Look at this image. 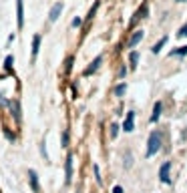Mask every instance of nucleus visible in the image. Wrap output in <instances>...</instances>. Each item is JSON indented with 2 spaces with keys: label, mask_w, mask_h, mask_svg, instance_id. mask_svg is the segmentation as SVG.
<instances>
[{
  "label": "nucleus",
  "mask_w": 187,
  "mask_h": 193,
  "mask_svg": "<svg viewBox=\"0 0 187 193\" xmlns=\"http://www.w3.org/2000/svg\"><path fill=\"white\" fill-rule=\"evenodd\" d=\"M161 145H163V135H161L159 129H153V131L149 133V139H147V157H153L159 153Z\"/></svg>",
  "instance_id": "1"
},
{
  "label": "nucleus",
  "mask_w": 187,
  "mask_h": 193,
  "mask_svg": "<svg viewBox=\"0 0 187 193\" xmlns=\"http://www.w3.org/2000/svg\"><path fill=\"white\" fill-rule=\"evenodd\" d=\"M169 171H171V161H165L159 169V179L163 183H171V177H169Z\"/></svg>",
  "instance_id": "2"
},
{
  "label": "nucleus",
  "mask_w": 187,
  "mask_h": 193,
  "mask_svg": "<svg viewBox=\"0 0 187 193\" xmlns=\"http://www.w3.org/2000/svg\"><path fill=\"white\" fill-rule=\"evenodd\" d=\"M16 20H18V28L24 26V2L16 0Z\"/></svg>",
  "instance_id": "3"
},
{
  "label": "nucleus",
  "mask_w": 187,
  "mask_h": 193,
  "mask_svg": "<svg viewBox=\"0 0 187 193\" xmlns=\"http://www.w3.org/2000/svg\"><path fill=\"white\" fill-rule=\"evenodd\" d=\"M133 129H135V113H133V111H129L127 117H125V123H123V131L131 133Z\"/></svg>",
  "instance_id": "4"
},
{
  "label": "nucleus",
  "mask_w": 187,
  "mask_h": 193,
  "mask_svg": "<svg viewBox=\"0 0 187 193\" xmlns=\"http://www.w3.org/2000/svg\"><path fill=\"white\" fill-rule=\"evenodd\" d=\"M61 12H62V2H57L52 8H50V12H48V20H50V22H57L58 16H61Z\"/></svg>",
  "instance_id": "5"
},
{
  "label": "nucleus",
  "mask_w": 187,
  "mask_h": 193,
  "mask_svg": "<svg viewBox=\"0 0 187 193\" xmlns=\"http://www.w3.org/2000/svg\"><path fill=\"white\" fill-rule=\"evenodd\" d=\"M147 10H149V8H147V4H141V8H139V10H137V12L133 14V20H131V26H133V24H137L139 20H141V18H145Z\"/></svg>",
  "instance_id": "6"
},
{
  "label": "nucleus",
  "mask_w": 187,
  "mask_h": 193,
  "mask_svg": "<svg viewBox=\"0 0 187 193\" xmlns=\"http://www.w3.org/2000/svg\"><path fill=\"white\" fill-rule=\"evenodd\" d=\"M101 62H103V57H97V58H95V61H93V62H91V64H89V67H87V68H84V75H87V76H89V75H93V72H97V68H99V67H101Z\"/></svg>",
  "instance_id": "7"
},
{
  "label": "nucleus",
  "mask_w": 187,
  "mask_h": 193,
  "mask_svg": "<svg viewBox=\"0 0 187 193\" xmlns=\"http://www.w3.org/2000/svg\"><path fill=\"white\" fill-rule=\"evenodd\" d=\"M40 40H42L40 34H34V36H32V61L36 58L38 50H40Z\"/></svg>",
  "instance_id": "8"
},
{
  "label": "nucleus",
  "mask_w": 187,
  "mask_h": 193,
  "mask_svg": "<svg viewBox=\"0 0 187 193\" xmlns=\"http://www.w3.org/2000/svg\"><path fill=\"white\" fill-rule=\"evenodd\" d=\"M65 173H66V183H71L73 179V157H66V165H65Z\"/></svg>",
  "instance_id": "9"
},
{
  "label": "nucleus",
  "mask_w": 187,
  "mask_h": 193,
  "mask_svg": "<svg viewBox=\"0 0 187 193\" xmlns=\"http://www.w3.org/2000/svg\"><path fill=\"white\" fill-rule=\"evenodd\" d=\"M143 36H145V32H143V30H137V32L133 34V36H131V40H129V46H131V48H133V46H137L139 42L143 40Z\"/></svg>",
  "instance_id": "10"
},
{
  "label": "nucleus",
  "mask_w": 187,
  "mask_h": 193,
  "mask_svg": "<svg viewBox=\"0 0 187 193\" xmlns=\"http://www.w3.org/2000/svg\"><path fill=\"white\" fill-rule=\"evenodd\" d=\"M28 177H30V185H32V191H34V193H38V191H40V187H38L36 171H34V169H30V171H28Z\"/></svg>",
  "instance_id": "11"
},
{
  "label": "nucleus",
  "mask_w": 187,
  "mask_h": 193,
  "mask_svg": "<svg viewBox=\"0 0 187 193\" xmlns=\"http://www.w3.org/2000/svg\"><path fill=\"white\" fill-rule=\"evenodd\" d=\"M161 109H163V105H161L159 101H157V103H155V107H153V115H151V121H153V123L159 121V117H161Z\"/></svg>",
  "instance_id": "12"
},
{
  "label": "nucleus",
  "mask_w": 187,
  "mask_h": 193,
  "mask_svg": "<svg viewBox=\"0 0 187 193\" xmlns=\"http://www.w3.org/2000/svg\"><path fill=\"white\" fill-rule=\"evenodd\" d=\"M165 42H167V34H165V36H161L159 40H157L155 44H153V48H151V50H153V53H155V54H157V53H161V48H163V46H165Z\"/></svg>",
  "instance_id": "13"
},
{
  "label": "nucleus",
  "mask_w": 187,
  "mask_h": 193,
  "mask_svg": "<svg viewBox=\"0 0 187 193\" xmlns=\"http://www.w3.org/2000/svg\"><path fill=\"white\" fill-rule=\"evenodd\" d=\"M187 54V46H179V48H173L169 53V57H185Z\"/></svg>",
  "instance_id": "14"
},
{
  "label": "nucleus",
  "mask_w": 187,
  "mask_h": 193,
  "mask_svg": "<svg viewBox=\"0 0 187 193\" xmlns=\"http://www.w3.org/2000/svg\"><path fill=\"white\" fill-rule=\"evenodd\" d=\"M129 61H131V67H133V71H135V67H137V62H139V53L137 50H133V53L129 54Z\"/></svg>",
  "instance_id": "15"
},
{
  "label": "nucleus",
  "mask_w": 187,
  "mask_h": 193,
  "mask_svg": "<svg viewBox=\"0 0 187 193\" xmlns=\"http://www.w3.org/2000/svg\"><path fill=\"white\" fill-rule=\"evenodd\" d=\"M125 91H127V85L121 83L117 89H115V95H117V97H123V95H125Z\"/></svg>",
  "instance_id": "16"
},
{
  "label": "nucleus",
  "mask_w": 187,
  "mask_h": 193,
  "mask_svg": "<svg viewBox=\"0 0 187 193\" xmlns=\"http://www.w3.org/2000/svg\"><path fill=\"white\" fill-rule=\"evenodd\" d=\"M12 64H14V57H12V54H8V57H6V62H4L6 71H12Z\"/></svg>",
  "instance_id": "17"
},
{
  "label": "nucleus",
  "mask_w": 187,
  "mask_h": 193,
  "mask_svg": "<svg viewBox=\"0 0 187 193\" xmlns=\"http://www.w3.org/2000/svg\"><path fill=\"white\" fill-rule=\"evenodd\" d=\"M177 36H187V24H185V26H181V28H179V32H177Z\"/></svg>",
  "instance_id": "18"
},
{
  "label": "nucleus",
  "mask_w": 187,
  "mask_h": 193,
  "mask_svg": "<svg viewBox=\"0 0 187 193\" xmlns=\"http://www.w3.org/2000/svg\"><path fill=\"white\" fill-rule=\"evenodd\" d=\"M117 133H119V127H117V125H113V127H111V137H113V139L117 137Z\"/></svg>",
  "instance_id": "19"
},
{
  "label": "nucleus",
  "mask_w": 187,
  "mask_h": 193,
  "mask_svg": "<svg viewBox=\"0 0 187 193\" xmlns=\"http://www.w3.org/2000/svg\"><path fill=\"white\" fill-rule=\"evenodd\" d=\"M66 143H69V133H62V145H65V147H66Z\"/></svg>",
  "instance_id": "20"
},
{
  "label": "nucleus",
  "mask_w": 187,
  "mask_h": 193,
  "mask_svg": "<svg viewBox=\"0 0 187 193\" xmlns=\"http://www.w3.org/2000/svg\"><path fill=\"white\" fill-rule=\"evenodd\" d=\"M80 24H83V20H80V18H79V16H76V18L73 20V26L76 28V26H80Z\"/></svg>",
  "instance_id": "21"
},
{
  "label": "nucleus",
  "mask_w": 187,
  "mask_h": 193,
  "mask_svg": "<svg viewBox=\"0 0 187 193\" xmlns=\"http://www.w3.org/2000/svg\"><path fill=\"white\" fill-rule=\"evenodd\" d=\"M93 171H95V177H97V181H99V183H101V177H99V167H97V165H95V167H93Z\"/></svg>",
  "instance_id": "22"
},
{
  "label": "nucleus",
  "mask_w": 187,
  "mask_h": 193,
  "mask_svg": "<svg viewBox=\"0 0 187 193\" xmlns=\"http://www.w3.org/2000/svg\"><path fill=\"white\" fill-rule=\"evenodd\" d=\"M113 193H123V187L121 185H115L113 187Z\"/></svg>",
  "instance_id": "23"
},
{
  "label": "nucleus",
  "mask_w": 187,
  "mask_h": 193,
  "mask_svg": "<svg viewBox=\"0 0 187 193\" xmlns=\"http://www.w3.org/2000/svg\"><path fill=\"white\" fill-rule=\"evenodd\" d=\"M177 2H185V0H177Z\"/></svg>",
  "instance_id": "24"
}]
</instances>
